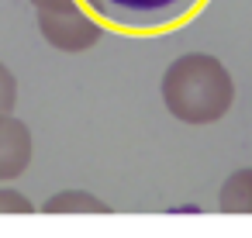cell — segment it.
I'll return each instance as SVG.
<instances>
[{"mask_svg": "<svg viewBox=\"0 0 252 238\" xmlns=\"http://www.w3.org/2000/svg\"><path fill=\"white\" fill-rule=\"evenodd\" d=\"M218 207L224 214H252V166L235 169L221 190H218Z\"/></svg>", "mask_w": 252, "mask_h": 238, "instance_id": "cell-6", "label": "cell"}, {"mask_svg": "<svg viewBox=\"0 0 252 238\" xmlns=\"http://www.w3.org/2000/svg\"><path fill=\"white\" fill-rule=\"evenodd\" d=\"M104 21H97L83 4H73V7H63V11H38V31L42 38L59 49V52H87L94 49L100 38H104Z\"/></svg>", "mask_w": 252, "mask_h": 238, "instance_id": "cell-3", "label": "cell"}, {"mask_svg": "<svg viewBox=\"0 0 252 238\" xmlns=\"http://www.w3.org/2000/svg\"><path fill=\"white\" fill-rule=\"evenodd\" d=\"M166 111L190 124V128H207L218 124L231 104H235V80L228 66L211 56V52H183L176 56L159 83Z\"/></svg>", "mask_w": 252, "mask_h": 238, "instance_id": "cell-1", "label": "cell"}, {"mask_svg": "<svg viewBox=\"0 0 252 238\" xmlns=\"http://www.w3.org/2000/svg\"><path fill=\"white\" fill-rule=\"evenodd\" d=\"M32 155H35L32 128L14 114H0V183L25 176V169L32 166Z\"/></svg>", "mask_w": 252, "mask_h": 238, "instance_id": "cell-4", "label": "cell"}, {"mask_svg": "<svg viewBox=\"0 0 252 238\" xmlns=\"http://www.w3.org/2000/svg\"><path fill=\"white\" fill-rule=\"evenodd\" d=\"M35 11H63V7H73L80 0H28Z\"/></svg>", "mask_w": 252, "mask_h": 238, "instance_id": "cell-9", "label": "cell"}, {"mask_svg": "<svg viewBox=\"0 0 252 238\" xmlns=\"http://www.w3.org/2000/svg\"><path fill=\"white\" fill-rule=\"evenodd\" d=\"M80 4L114 31L162 35L197 18L207 0H80Z\"/></svg>", "mask_w": 252, "mask_h": 238, "instance_id": "cell-2", "label": "cell"}, {"mask_svg": "<svg viewBox=\"0 0 252 238\" xmlns=\"http://www.w3.org/2000/svg\"><path fill=\"white\" fill-rule=\"evenodd\" d=\"M14 104H18V80L0 62V114H14Z\"/></svg>", "mask_w": 252, "mask_h": 238, "instance_id": "cell-7", "label": "cell"}, {"mask_svg": "<svg viewBox=\"0 0 252 238\" xmlns=\"http://www.w3.org/2000/svg\"><path fill=\"white\" fill-rule=\"evenodd\" d=\"M45 214H107L111 204L90 190H59L42 204Z\"/></svg>", "mask_w": 252, "mask_h": 238, "instance_id": "cell-5", "label": "cell"}, {"mask_svg": "<svg viewBox=\"0 0 252 238\" xmlns=\"http://www.w3.org/2000/svg\"><path fill=\"white\" fill-rule=\"evenodd\" d=\"M32 210H35V204L25 193L11 190V186H0V214H32Z\"/></svg>", "mask_w": 252, "mask_h": 238, "instance_id": "cell-8", "label": "cell"}]
</instances>
